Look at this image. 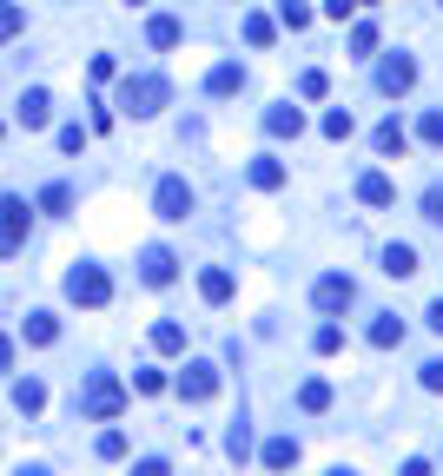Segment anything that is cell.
Wrapping results in <instances>:
<instances>
[{
    "label": "cell",
    "instance_id": "31",
    "mask_svg": "<svg viewBox=\"0 0 443 476\" xmlns=\"http://www.w3.org/2000/svg\"><path fill=\"white\" fill-rule=\"evenodd\" d=\"M417 139L424 146H443V106H430V113L417 120Z\"/></svg>",
    "mask_w": 443,
    "mask_h": 476
},
{
    "label": "cell",
    "instance_id": "7",
    "mask_svg": "<svg viewBox=\"0 0 443 476\" xmlns=\"http://www.w3.org/2000/svg\"><path fill=\"white\" fill-rule=\"evenodd\" d=\"M26 245V199H0V251H14Z\"/></svg>",
    "mask_w": 443,
    "mask_h": 476
},
{
    "label": "cell",
    "instance_id": "22",
    "mask_svg": "<svg viewBox=\"0 0 443 476\" xmlns=\"http://www.w3.org/2000/svg\"><path fill=\"white\" fill-rule=\"evenodd\" d=\"M298 463V437H271L265 443V470H291Z\"/></svg>",
    "mask_w": 443,
    "mask_h": 476
},
{
    "label": "cell",
    "instance_id": "37",
    "mask_svg": "<svg viewBox=\"0 0 443 476\" xmlns=\"http://www.w3.org/2000/svg\"><path fill=\"white\" fill-rule=\"evenodd\" d=\"M417 377H424V390H443V357H430V364H417Z\"/></svg>",
    "mask_w": 443,
    "mask_h": 476
},
{
    "label": "cell",
    "instance_id": "39",
    "mask_svg": "<svg viewBox=\"0 0 443 476\" xmlns=\"http://www.w3.org/2000/svg\"><path fill=\"white\" fill-rule=\"evenodd\" d=\"M226 450H232V457H245V450H252V430H245V424H232V437H226Z\"/></svg>",
    "mask_w": 443,
    "mask_h": 476
},
{
    "label": "cell",
    "instance_id": "25",
    "mask_svg": "<svg viewBox=\"0 0 443 476\" xmlns=\"http://www.w3.org/2000/svg\"><path fill=\"white\" fill-rule=\"evenodd\" d=\"M245 40H252V47H271V40H279V20H265V14H245Z\"/></svg>",
    "mask_w": 443,
    "mask_h": 476
},
{
    "label": "cell",
    "instance_id": "27",
    "mask_svg": "<svg viewBox=\"0 0 443 476\" xmlns=\"http://www.w3.org/2000/svg\"><path fill=\"white\" fill-rule=\"evenodd\" d=\"M351 132H357L351 106H331V113H324V139H351Z\"/></svg>",
    "mask_w": 443,
    "mask_h": 476
},
{
    "label": "cell",
    "instance_id": "42",
    "mask_svg": "<svg viewBox=\"0 0 443 476\" xmlns=\"http://www.w3.org/2000/svg\"><path fill=\"white\" fill-rule=\"evenodd\" d=\"M424 324H430V331H437V338H443V298H437V304H430V312H424Z\"/></svg>",
    "mask_w": 443,
    "mask_h": 476
},
{
    "label": "cell",
    "instance_id": "40",
    "mask_svg": "<svg viewBox=\"0 0 443 476\" xmlns=\"http://www.w3.org/2000/svg\"><path fill=\"white\" fill-rule=\"evenodd\" d=\"M132 476H173V470H165V457H140V463H132Z\"/></svg>",
    "mask_w": 443,
    "mask_h": 476
},
{
    "label": "cell",
    "instance_id": "10",
    "mask_svg": "<svg viewBox=\"0 0 443 476\" xmlns=\"http://www.w3.org/2000/svg\"><path fill=\"white\" fill-rule=\"evenodd\" d=\"M232 291H238V278H232L226 265H206V271H199V298H206V304H232Z\"/></svg>",
    "mask_w": 443,
    "mask_h": 476
},
{
    "label": "cell",
    "instance_id": "3",
    "mask_svg": "<svg viewBox=\"0 0 443 476\" xmlns=\"http://www.w3.org/2000/svg\"><path fill=\"white\" fill-rule=\"evenodd\" d=\"M67 298L87 304V312H100V304L113 298V278H106V265H73V271H67Z\"/></svg>",
    "mask_w": 443,
    "mask_h": 476
},
{
    "label": "cell",
    "instance_id": "43",
    "mask_svg": "<svg viewBox=\"0 0 443 476\" xmlns=\"http://www.w3.org/2000/svg\"><path fill=\"white\" fill-rule=\"evenodd\" d=\"M404 476H430V463H424V457H410V463H404Z\"/></svg>",
    "mask_w": 443,
    "mask_h": 476
},
{
    "label": "cell",
    "instance_id": "15",
    "mask_svg": "<svg viewBox=\"0 0 443 476\" xmlns=\"http://www.w3.org/2000/svg\"><path fill=\"white\" fill-rule=\"evenodd\" d=\"M265 132H271V139H298V132H304V113H298V106H271V113H265Z\"/></svg>",
    "mask_w": 443,
    "mask_h": 476
},
{
    "label": "cell",
    "instance_id": "13",
    "mask_svg": "<svg viewBox=\"0 0 443 476\" xmlns=\"http://www.w3.org/2000/svg\"><path fill=\"white\" fill-rule=\"evenodd\" d=\"M357 199H364V206H397L391 173H364V179H357Z\"/></svg>",
    "mask_w": 443,
    "mask_h": 476
},
{
    "label": "cell",
    "instance_id": "1",
    "mask_svg": "<svg viewBox=\"0 0 443 476\" xmlns=\"http://www.w3.org/2000/svg\"><path fill=\"white\" fill-rule=\"evenodd\" d=\"M165 100H173V79L165 73H126L120 79V113L126 120H153Z\"/></svg>",
    "mask_w": 443,
    "mask_h": 476
},
{
    "label": "cell",
    "instance_id": "21",
    "mask_svg": "<svg viewBox=\"0 0 443 476\" xmlns=\"http://www.w3.org/2000/svg\"><path fill=\"white\" fill-rule=\"evenodd\" d=\"M371 344H377V351H397V344H404V318H391V312H384V318L371 324Z\"/></svg>",
    "mask_w": 443,
    "mask_h": 476
},
{
    "label": "cell",
    "instance_id": "4",
    "mask_svg": "<svg viewBox=\"0 0 443 476\" xmlns=\"http://www.w3.org/2000/svg\"><path fill=\"white\" fill-rule=\"evenodd\" d=\"M351 298H357V285H351L344 271H324L318 285H311V304H318L324 318H338V312H351Z\"/></svg>",
    "mask_w": 443,
    "mask_h": 476
},
{
    "label": "cell",
    "instance_id": "46",
    "mask_svg": "<svg viewBox=\"0 0 443 476\" xmlns=\"http://www.w3.org/2000/svg\"><path fill=\"white\" fill-rule=\"evenodd\" d=\"M331 476H357V470H331Z\"/></svg>",
    "mask_w": 443,
    "mask_h": 476
},
{
    "label": "cell",
    "instance_id": "34",
    "mask_svg": "<svg viewBox=\"0 0 443 476\" xmlns=\"http://www.w3.org/2000/svg\"><path fill=\"white\" fill-rule=\"evenodd\" d=\"M60 153H87V126H60Z\"/></svg>",
    "mask_w": 443,
    "mask_h": 476
},
{
    "label": "cell",
    "instance_id": "28",
    "mask_svg": "<svg viewBox=\"0 0 443 476\" xmlns=\"http://www.w3.org/2000/svg\"><path fill=\"white\" fill-rule=\"evenodd\" d=\"M153 351H185V331L165 318V324H153Z\"/></svg>",
    "mask_w": 443,
    "mask_h": 476
},
{
    "label": "cell",
    "instance_id": "38",
    "mask_svg": "<svg viewBox=\"0 0 443 476\" xmlns=\"http://www.w3.org/2000/svg\"><path fill=\"white\" fill-rule=\"evenodd\" d=\"M100 457H126V430H106L100 437Z\"/></svg>",
    "mask_w": 443,
    "mask_h": 476
},
{
    "label": "cell",
    "instance_id": "17",
    "mask_svg": "<svg viewBox=\"0 0 443 476\" xmlns=\"http://www.w3.org/2000/svg\"><path fill=\"white\" fill-rule=\"evenodd\" d=\"M252 185H258V192H279V185H285V159L258 153V159H252Z\"/></svg>",
    "mask_w": 443,
    "mask_h": 476
},
{
    "label": "cell",
    "instance_id": "33",
    "mask_svg": "<svg viewBox=\"0 0 443 476\" xmlns=\"http://www.w3.org/2000/svg\"><path fill=\"white\" fill-rule=\"evenodd\" d=\"M311 344H318L324 357H331V351H344V324H318V338H311Z\"/></svg>",
    "mask_w": 443,
    "mask_h": 476
},
{
    "label": "cell",
    "instance_id": "8",
    "mask_svg": "<svg viewBox=\"0 0 443 476\" xmlns=\"http://www.w3.org/2000/svg\"><path fill=\"white\" fill-rule=\"evenodd\" d=\"M212 390H218V371H212V364H185V371H179V397H185V404H206Z\"/></svg>",
    "mask_w": 443,
    "mask_h": 476
},
{
    "label": "cell",
    "instance_id": "12",
    "mask_svg": "<svg viewBox=\"0 0 443 476\" xmlns=\"http://www.w3.org/2000/svg\"><path fill=\"white\" fill-rule=\"evenodd\" d=\"M47 120H53V100H47V87H26V93H20V126H26V132H40Z\"/></svg>",
    "mask_w": 443,
    "mask_h": 476
},
{
    "label": "cell",
    "instance_id": "26",
    "mask_svg": "<svg viewBox=\"0 0 443 476\" xmlns=\"http://www.w3.org/2000/svg\"><path fill=\"white\" fill-rule=\"evenodd\" d=\"M40 212L67 218V212H73V185H47V192H40Z\"/></svg>",
    "mask_w": 443,
    "mask_h": 476
},
{
    "label": "cell",
    "instance_id": "32",
    "mask_svg": "<svg viewBox=\"0 0 443 476\" xmlns=\"http://www.w3.org/2000/svg\"><path fill=\"white\" fill-rule=\"evenodd\" d=\"M298 93H304V100H324V93H331V79H324V67H311V73H304V79H298Z\"/></svg>",
    "mask_w": 443,
    "mask_h": 476
},
{
    "label": "cell",
    "instance_id": "30",
    "mask_svg": "<svg viewBox=\"0 0 443 476\" xmlns=\"http://www.w3.org/2000/svg\"><path fill=\"white\" fill-rule=\"evenodd\" d=\"M26 26V14H20V0H0V40H14Z\"/></svg>",
    "mask_w": 443,
    "mask_h": 476
},
{
    "label": "cell",
    "instance_id": "2",
    "mask_svg": "<svg viewBox=\"0 0 443 476\" xmlns=\"http://www.w3.org/2000/svg\"><path fill=\"white\" fill-rule=\"evenodd\" d=\"M79 410L100 417V424H113V417L126 410V384H120L113 371H93V377H87V390H79Z\"/></svg>",
    "mask_w": 443,
    "mask_h": 476
},
{
    "label": "cell",
    "instance_id": "5",
    "mask_svg": "<svg viewBox=\"0 0 443 476\" xmlns=\"http://www.w3.org/2000/svg\"><path fill=\"white\" fill-rule=\"evenodd\" d=\"M153 212L165 218V226H185V212H192V185H185V179H159V185H153Z\"/></svg>",
    "mask_w": 443,
    "mask_h": 476
},
{
    "label": "cell",
    "instance_id": "47",
    "mask_svg": "<svg viewBox=\"0 0 443 476\" xmlns=\"http://www.w3.org/2000/svg\"><path fill=\"white\" fill-rule=\"evenodd\" d=\"M132 7H146V0H132Z\"/></svg>",
    "mask_w": 443,
    "mask_h": 476
},
{
    "label": "cell",
    "instance_id": "9",
    "mask_svg": "<svg viewBox=\"0 0 443 476\" xmlns=\"http://www.w3.org/2000/svg\"><path fill=\"white\" fill-rule=\"evenodd\" d=\"M140 278H146V285H173V278H179V259H173L165 245H146V251H140Z\"/></svg>",
    "mask_w": 443,
    "mask_h": 476
},
{
    "label": "cell",
    "instance_id": "23",
    "mask_svg": "<svg viewBox=\"0 0 443 476\" xmlns=\"http://www.w3.org/2000/svg\"><path fill=\"white\" fill-rule=\"evenodd\" d=\"M298 404L311 410V417H318V410H331V384H324V377H304V390H298Z\"/></svg>",
    "mask_w": 443,
    "mask_h": 476
},
{
    "label": "cell",
    "instance_id": "18",
    "mask_svg": "<svg viewBox=\"0 0 443 476\" xmlns=\"http://www.w3.org/2000/svg\"><path fill=\"white\" fill-rule=\"evenodd\" d=\"M384 271L410 278V271H417V245H384Z\"/></svg>",
    "mask_w": 443,
    "mask_h": 476
},
{
    "label": "cell",
    "instance_id": "35",
    "mask_svg": "<svg viewBox=\"0 0 443 476\" xmlns=\"http://www.w3.org/2000/svg\"><path fill=\"white\" fill-rule=\"evenodd\" d=\"M132 390H146V397H159V390H165V377H159V371H132Z\"/></svg>",
    "mask_w": 443,
    "mask_h": 476
},
{
    "label": "cell",
    "instance_id": "45",
    "mask_svg": "<svg viewBox=\"0 0 443 476\" xmlns=\"http://www.w3.org/2000/svg\"><path fill=\"white\" fill-rule=\"evenodd\" d=\"M20 476H47V470H20Z\"/></svg>",
    "mask_w": 443,
    "mask_h": 476
},
{
    "label": "cell",
    "instance_id": "44",
    "mask_svg": "<svg viewBox=\"0 0 443 476\" xmlns=\"http://www.w3.org/2000/svg\"><path fill=\"white\" fill-rule=\"evenodd\" d=\"M7 364H14V338H0V371H7Z\"/></svg>",
    "mask_w": 443,
    "mask_h": 476
},
{
    "label": "cell",
    "instance_id": "16",
    "mask_svg": "<svg viewBox=\"0 0 443 476\" xmlns=\"http://www.w3.org/2000/svg\"><path fill=\"white\" fill-rule=\"evenodd\" d=\"M14 410H20V417L47 410V384H40V377H20V384H14Z\"/></svg>",
    "mask_w": 443,
    "mask_h": 476
},
{
    "label": "cell",
    "instance_id": "24",
    "mask_svg": "<svg viewBox=\"0 0 443 476\" xmlns=\"http://www.w3.org/2000/svg\"><path fill=\"white\" fill-rule=\"evenodd\" d=\"M371 53H377V26L357 20V26H351V60H371Z\"/></svg>",
    "mask_w": 443,
    "mask_h": 476
},
{
    "label": "cell",
    "instance_id": "19",
    "mask_svg": "<svg viewBox=\"0 0 443 476\" xmlns=\"http://www.w3.org/2000/svg\"><path fill=\"white\" fill-rule=\"evenodd\" d=\"M26 344H53V338H60V324H53V312H26Z\"/></svg>",
    "mask_w": 443,
    "mask_h": 476
},
{
    "label": "cell",
    "instance_id": "36",
    "mask_svg": "<svg viewBox=\"0 0 443 476\" xmlns=\"http://www.w3.org/2000/svg\"><path fill=\"white\" fill-rule=\"evenodd\" d=\"M424 218H430V226H443V185L424 192Z\"/></svg>",
    "mask_w": 443,
    "mask_h": 476
},
{
    "label": "cell",
    "instance_id": "41",
    "mask_svg": "<svg viewBox=\"0 0 443 476\" xmlns=\"http://www.w3.org/2000/svg\"><path fill=\"white\" fill-rule=\"evenodd\" d=\"M351 7L357 0H324V20H351Z\"/></svg>",
    "mask_w": 443,
    "mask_h": 476
},
{
    "label": "cell",
    "instance_id": "6",
    "mask_svg": "<svg viewBox=\"0 0 443 476\" xmlns=\"http://www.w3.org/2000/svg\"><path fill=\"white\" fill-rule=\"evenodd\" d=\"M410 87H417V60H410V53H391V60H384L377 67V93H410Z\"/></svg>",
    "mask_w": 443,
    "mask_h": 476
},
{
    "label": "cell",
    "instance_id": "14",
    "mask_svg": "<svg viewBox=\"0 0 443 476\" xmlns=\"http://www.w3.org/2000/svg\"><path fill=\"white\" fill-rule=\"evenodd\" d=\"M371 146H377L384 159H404V146H410V132H404V120H384V126L371 132Z\"/></svg>",
    "mask_w": 443,
    "mask_h": 476
},
{
    "label": "cell",
    "instance_id": "29",
    "mask_svg": "<svg viewBox=\"0 0 443 476\" xmlns=\"http://www.w3.org/2000/svg\"><path fill=\"white\" fill-rule=\"evenodd\" d=\"M279 20L291 26V34H304V26H311V7H304V0H279Z\"/></svg>",
    "mask_w": 443,
    "mask_h": 476
},
{
    "label": "cell",
    "instance_id": "20",
    "mask_svg": "<svg viewBox=\"0 0 443 476\" xmlns=\"http://www.w3.org/2000/svg\"><path fill=\"white\" fill-rule=\"evenodd\" d=\"M146 40H153V47H179V40H185V26H179L173 14H153V26H146Z\"/></svg>",
    "mask_w": 443,
    "mask_h": 476
},
{
    "label": "cell",
    "instance_id": "11",
    "mask_svg": "<svg viewBox=\"0 0 443 476\" xmlns=\"http://www.w3.org/2000/svg\"><path fill=\"white\" fill-rule=\"evenodd\" d=\"M238 87H245V67H238V60H218V67L206 73V93H212V100H232Z\"/></svg>",
    "mask_w": 443,
    "mask_h": 476
}]
</instances>
